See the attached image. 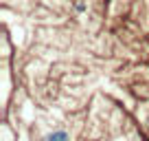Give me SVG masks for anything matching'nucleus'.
<instances>
[{
    "instance_id": "nucleus-1",
    "label": "nucleus",
    "mask_w": 149,
    "mask_h": 141,
    "mask_svg": "<svg viewBox=\"0 0 149 141\" xmlns=\"http://www.w3.org/2000/svg\"><path fill=\"white\" fill-rule=\"evenodd\" d=\"M44 141H70V135L66 130H53L44 137Z\"/></svg>"
}]
</instances>
